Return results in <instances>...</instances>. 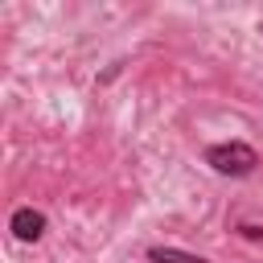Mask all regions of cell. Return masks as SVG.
<instances>
[{
  "instance_id": "cell-1",
  "label": "cell",
  "mask_w": 263,
  "mask_h": 263,
  "mask_svg": "<svg viewBox=\"0 0 263 263\" xmlns=\"http://www.w3.org/2000/svg\"><path fill=\"white\" fill-rule=\"evenodd\" d=\"M205 164L218 177H251L259 168V152L247 140H222V144H210L205 148Z\"/></svg>"
},
{
  "instance_id": "cell-2",
  "label": "cell",
  "mask_w": 263,
  "mask_h": 263,
  "mask_svg": "<svg viewBox=\"0 0 263 263\" xmlns=\"http://www.w3.org/2000/svg\"><path fill=\"white\" fill-rule=\"evenodd\" d=\"M45 214L41 210H33V205H21V210H12V218H8V230H12V238H21V242H37L41 234H45Z\"/></svg>"
},
{
  "instance_id": "cell-3",
  "label": "cell",
  "mask_w": 263,
  "mask_h": 263,
  "mask_svg": "<svg viewBox=\"0 0 263 263\" xmlns=\"http://www.w3.org/2000/svg\"><path fill=\"white\" fill-rule=\"evenodd\" d=\"M148 263H210V259L177 251V247H148Z\"/></svg>"
}]
</instances>
